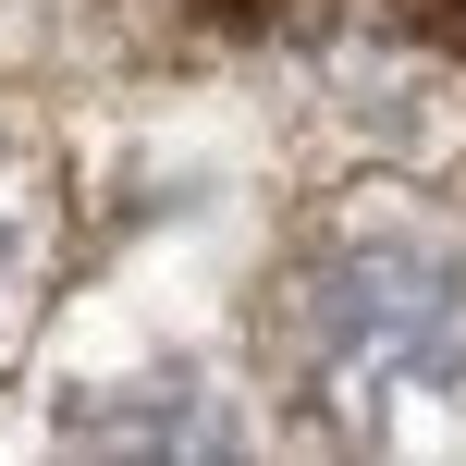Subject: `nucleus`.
<instances>
[{
	"label": "nucleus",
	"mask_w": 466,
	"mask_h": 466,
	"mask_svg": "<svg viewBox=\"0 0 466 466\" xmlns=\"http://www.w3.org/2000/svg\"><path fill=\"white\" fill-rule=\"evenodd\" d=\"M307 369L331 393L466 380V295L430 258H344V270L307 282Z\"/></svg>",
	"instance_id": "f257e3e1"
},
{
	"label": "nucleus",
	"mask_w": 466,
	"mask_h": 466,
	"mask_svg": "<svg viewBox=\"0 0 466 466\" xmlns=\"http://www.w3.org/2000/svg\"><path fill=\"white\" fill-rule=\"evenodd\" d=\"M454 49H466V0H454Z\"/></svg>",
	"instance_id": "f03ea898"
}]
</instances>
